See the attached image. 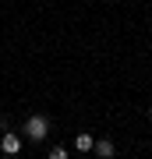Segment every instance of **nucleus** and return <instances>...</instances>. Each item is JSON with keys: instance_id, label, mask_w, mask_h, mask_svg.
I'll return each mask as SVG.
<instances>
[{"instance_id": "f257e3e1", "label": "nucleus", "mask_w": 152, "mask_h": 159, "mask_svg": "<svg viewBox=\"0 0 152 159\" xmlns=\"http://www.w3.org/2000/svg\"><path fill=\"white\" fill-rule=\"evenodd\" d=\"M46 131H50V124H46V117H28V124H25V134H28V142H43L46 138Z\"/></svg>"}, {"instance_id": "f03ea898", "label": "nucleus", "mask_w": 152, "mask_h": 159, "mask_svg": "<svg viewBox=\"0 0 152 159\" xmlns=\"http://www.w3.org/2000/svg\"><path fill=\"white\" fill-rule=\"evenodd\" d=\"M0 148H4L7 156H18V152H21V138L11 134V131H4V138H0Z\"/></svg>"}, {"instance_id": "7ed1b4c3", "label": "nucleus", "mask_w": 152, "mask_h": 159, "mask_svg": "<svg viewBox=\"0 0 152 159\" xmlns=\"http://www.w3.org/2000/svg\"><path fill=\"white\" fill-rule=\"evenodd\" d=\"M74 148H78V152H89V148H96V138L92 134H78L74 138Z\"/></svg>"}, {"instance_id": "20e7f679", "label": "nucleus", "mask_w": 152, "mask_h": 159, "mask_svg": "<svg viewBox=\"0 0 152 159\" xmlns=\"http://www.w3.org/2000/svg\"><path fill=\"white\" fill-rule=\"evenodd\" d=\"M96 152H99V159H110V156H113V142H106V138L96 142Z\"/></svg>"}, {"instance_id": "39448f33", "label": "nucleus", "mask_w": 152, "mask_h": 159, "mask_svg": "<svg viewBox=\"0 0 152 159\" xmlns=\"http://www.w3.org/2000/svg\"><path fill=\"white\" fill-rule=\"evenodd\" d=\"M46 159H67V148L57 145V148H50V156H46Z\"/></svg>"}, {"instance_id": "423d86ee", "label": "nucleus", "mask_w": 152, "mask_h": 159, "mask_svg": "<svg viewBox=\"0 0 152 159\" xmlns=\"http://www.w3.org/2000/svg\"><path fill=\"white\" fill-rule=\"evenodd\" d=\"M149 120H152V106H149Z\"/></svg>"}]
</instances>
